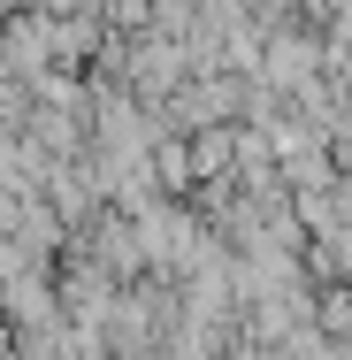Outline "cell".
<instances>
[{"instance_id": "cell-1", "label": "cell", "mask_w": 352, "mask_h": 360, "mask_svg": "<svg viewBox=\"0 0 352 360\" xmlns=\"http://www.w3.org/2000/svg\"><path fill=\"white\" fill-rule=\"evenodd\" d=\"M306 70H314V46H306V39H291V31L268 39V77H276V84H299Z\"/></svg>"}, {"instance_id": "cell-2", "label": "cell", "mask_w": 352, "mask_h": 360, "mask_svg": "<svg viewBox=\"0 0 352 360\" xmlns=\"http://www.w3.org/2000/svg\"><path fill=\"white\" fill-rule=\"evenodd\" d=\"M337 46H345V54H352V8H345V39H337Z\"/></svg>"}]
</instances>
